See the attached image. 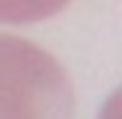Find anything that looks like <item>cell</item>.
I'll list each match as a JSON object with an SVG mask.
<instances>
[{
	"label": "cell",
	"mask_w": 122,
	"mask_h": 119,
	"mask_svg": "<svg viewBox=\"0 0 122 119\" xmlns=\"http://www.w3.org/2000/svg\"><path fill=\"white\" fill-rule=\"evenodd\" d=\"M75 89L45 48L0 33V119H71Z\"/></svg>",
	"instance_id": "cell-1"
},
{
	"label": "cell",
	"mask_w": 122,
	"mask_h": 119,
	"mask_svg": "<svg viewBox=\"0 0 122 119\" xmlns=\"http://www.w3.org/2000/svg\"><path fill=\"white\" fill-rule=\"evenodd\" d=\"M98 119H122V86L104 101V107H101Z\"/></svg>",
	"instance_id": "cell-2"
}]
</instances>
